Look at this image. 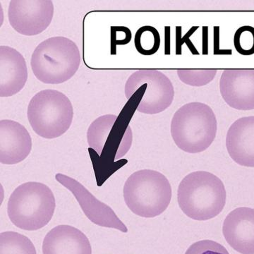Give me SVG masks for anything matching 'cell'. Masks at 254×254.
<instances>
[{"mask_svg":"<svg viewBox=\"0 0 254 254\" xmlns=\"http://www.w3.org/2000/svg\"><path fill=\"white\" fill-rule=\"evenodd\" d=\"M223 182L213 174L197 171L189 174L180 182L177 200L189 218L205 221L218 216L226 203Z\"/></svg>","mask_w":254,"mask_h":254,"instance_id":"obj_1","label":"cell"},{"mask_svg":"<svg viewBox=\"0 0 254 254\" xmlns=\"http://www.w3.org/2000/svg\"><path fill=\"white\" fill-rule=\"evenodd\" d=\"M218 123L213 110L199 102L184 105L174 114L171 135L180 149L188 153L205 151L215 140Z\"/></svg>","mask_w":254,"mask_h":254,"instance_id":"obj_2","label":"cell"},{"mask_svg":"<svg viewBox=\"0 0 254 254\" xmlns=\"http://www.w3.org/2000/svg\"><path fill=\"white\" fill-rule=\"evenodd\" d=\"M81 64L79 49L66 37L48 38L32 54L31 66L37 79L46 84H60L74 76Z\"/></svg>","mask_w":254,"mask_h":254,"instance_id":"obj_3","label":"cell"},{"mask_svg":"<svg viewBox=\"0 0 254 254\" xmlns=\"http://www.w3.org/2000/svg\"><path fill=\"white\" fill-rule=\"evenodd\" d=\"M55 207V195L49 187L40 182H26L10 195L8 216L18 228L36 231L49 223Z\"/></svg>","mask_w":254,"mask_h":254,"instance_id":"obj_4","label":"cell"},{"mask_svg":"<svg viewBox=\"0 0 254 254\" xmlns=\"http://www.w3.org/2000/svg\"><path fill=\"white\" fill-rule=\"evenodd\" d=\"M172 187L163 174L142 170L132 174L124 187V198L132 213L152 218L166 210L172 199Z\"/></svg>","mask_w":254,"mask_h":254,"instance_id":"obj_5","label":"cell"},{"mask_svg":"<svg viewBox=\"0 0 254 254\" xmlns=\"http://www.w3.org/2000/svg\"><path fill=\"white\" fill-rule=\"evenodd\" d=\"M28 122L38 136L53 139L63 136L72 124L73 109L68 97L56 90H43L31 98Z\"/></svg>","mask_w":254,"mask_h":254,"instance_id":"obj_6","label":"cell"},{"mask_svg":"<svg viewBox=\"0 0 254 254\" xmlns=\"http://www.w3.org/2000/svg\"><path fill=\"white\" fill-rule=\"evenodd\" d=\"M145 85L143 98L137 110L147 115H155L168 109L175 98V88L170 78L155 69L138 70L126 82L125 95L129 100L141 86Z\"/></svg>","mask_w":254,"mask_h":254,"instance_id":"obj_7","label":"cell"},{"mask_svg":"<svg viewBox=\"0 0 254 254\" xmlns=\"http://www.w3.org/2000/svg\"><path fill=\"white\" fill-rule=\"evenodd\" d=\"M53 16L51 0H11L8 8L10 25L23 36L41 34L50 26Z\"/></svg>","mask_w":254,"mask_h":254,"instance_id":"obj_8","label":"cell"},{"mask_svg":"<svg viewBox=\"0 0 254 254\" xmlns=\"http://www.w3.org/2000/svg\"><path fill=\"white\" fill-rule=\"evenodd\" d=\"M55 179L73 193L83 213L93 223L100 227L116 229L124 233L128 232L126 225L117 216L113 209L95 198L80 182L60 173L55 175Z\"/></svg>","mask_w":254,"mask_h":254,"instance_id":"obj_9","label":"cell"},{"mask_svg":"<svg viewBox=\"0 0 254 254\" xmlns=\"http://www.w3.org/2000/svg\"><path fill=\"white\" fill-rule=\"evenodd\" d=\"M220 91L230 108L245 111L254 110V68L224 70Z\"/></svg>","mask_w":254,"mask_h":254,"instance_id":"obj_10","label":"cell"},{"mask_svg":"<svg viewBox=\"0 0 254 254\" xmlns=\"http://www.w3.org/2000/svg\"><path fill=\"white\" fill-rule=\"evenodd\" d=\"M222 233L228 245L242 254H254V209L242 207L225 219Z\"/></svg>","mask_w":254,"mask_h":254,"instance_id":"obj_11","label":"cell"},{"mask_svg":"<svg viewBox=\"0 0 254 254\" xmlns=\"http://www.w3.org/2000/svg\"><path fill=\"white\" fill-rule=\"evenodd\" d=\"M32 150L29 132L21 124L10 120L0 121V163L15 165L27 158Z\"/></svg>","mask_w":254,"mask_h":254,"instance_id":"obj_12","label":"cell"},{"mask_svg":"<svg viewBox=\"0 0 254 254\" xmlns=\"http://www.w3.org/2000/svg\"><path fill=\"white\" fill-rule=\"evenodd\" d=\"M28 80V67L22 55L9 46H0V97L17 94Z\"/></svg>","mask_w":254,"mask_h":254,"instance_id":"obj_13","label":"cell"},{"mask_svg":"<svg viewBox=\"0 0 254 254\" xmlns=\"http://www.w3.org/2000/svg\"><path fill=\"white\" fill-rule=\"evenodd\" d=\"M226 147L235 163L254 168V116L244 117L232 124L227 131Z\"/></svg>","mask_w":254,"mask_h":254,"instance_id":"obj_14","label":"cell"},{"mask_svg":"<svg viewBox=\"0 0 254 254\" xmlns=\"http://www.w3.org/2000/svg\"><path fill=\"white\" fill-rule=\"evenodd\" d=\"M43 254H92L88 237L70 225H58L43 240Z\"/></svg>","mask_w":254,"mask_h":254,"instance_id":"obj_15","label":"cell"},{"mask_svg":"<svg viewBox=\"0 0 254 254\" xmlns=\"http://www.w3.org/2000/svg\"><path fill=\"white\" fill-rule=\"evenodd\" d=\"M118 117L114 115H105L95 120L88 127L87 140L90 148L102 156L109 136Z\"/></svg>","mask_w":254,"mask_h":254,"instance_id":"obj_16","label":"cell"},{"mask_svg":"<svg viewBox=\"0 0 254 254\" xmlns=\"http://www.w3.org/2000/svg\"><path fill=\"white\" fill-rule=\"evenodd\" d=\"M0 254H37L30 239L16 232L0 234Z\"/></svg>","mask_w":254,"mask_h":254,"instance_id":"obj_17","label":"cell"},{"mask_svg":"<svg viewBox=\"0 0 254 254\" xmlns=\"http://www.w3.org/2000/svg\"><path fill=\"white\" fill-rule=\"evenodd\" d=\"M160 33L153 26H142L135 34V48L138 53L145 56L155 54L160 48Z\"/></svg>","mask_w":254,"mask_h":254,"instance_id":"obj_18","label":"cell"},{"mask_svg":"<svg viewBox=\"0 0 254 254\" xmlns=\"http://www.w3.org/2000/svg\"><path fill=\"white\" fill-rule=\"evenodd\" d=\"M218 69L215 68H182L177 70L180 81L190 86L201 87L213 81Z\"/></svg>","mask_w":254,"mask_h":254,"instance_id":"obj_19","label":"cell"},{"mask_svg":"<svg viewBox=\"0 0 254 254\" xmlns=\"http://www.w3.org/2000/svg\"><path fill=\"white\" fill-rule=\"evenodd\" d=\"M234 46L237 53L245 56L254 54V28L243 26L239 28L234 36Z\"/></svg>","mask_w":254,"mask_h":254,"instance_id":"obj_20","label":"cell"},{"mask_svg":"<svg viewBox=\"0 0 254 254\" xmlns=\"http://www.w3.org/2000/svg\"><path fill=\"white\" fill-rule=\"evenodd\" d=\"M185 254H230L223 246L213 240H201L190 245Z\"/></svg>","mask_w":254,"mask_h":254,"instance_id":"obj_21","label":"cell"},{"mask_svg":"<svg viewBox=\"0 0 254 254\" xmlns=\"http://www.w3.org/2000/svg\"><path fill=\"white\" fill-rule=\"evenodd\" d=\"M131 37L129 28L125 26H111V55L117 54V46L128 44Z\"/></svg>","mask_w":254,"mask_h":254,"instance_id":"obj_22","label":"cell"},{"mask_svg":"<svg viewBox=\"0 0 254 254\" xmlns=\"http://www.w3.org/2000/svg\"><path fill=\"white\" fill-rule=\"evenodd\" d=\"M198 26H193L189 30L186 34L183 37L182 36V26H177L176 27V55H182V47L184 44H187L190 53L193 55H199V53L197 51L196 48L193 46V43L190 41V37L193 34V33L197 29Z\"/></svg>","mask_w":254,"mask_h":254,"instance_id":"obj_23","label":"cell"},{"mask_svg":"<svg viewBox=\"0 0 254 254\" xmlns=\"http://www.w3.org/2000/svg\"><path fill=\"white\" fill-rule=\"evenodd\" d=\"M214 42L213 54L216 55H232V50H222L220 48V27L215 26L213 28Z\"/></svg>","mask_w":254,"mask_h":254,"instance_id":"obj_24","label":"cell"},{"mask_svg":"<svg viewBox=\"0 0 254 254\" xmlns=\"http://www.w3.org/2000/svg\"><path fill=\"white\" fill-rule=\"evenodd\" d=\"M208 27L203 26V54L208 55Z\"/></svg>","mask_w":254,"mask_h":254,"instance_id":"obj_25","label":"cell"},{"mask_svg":"<svg viewBox=\"0 0 254 254\" xmlns=\"http://www.w3.org/2000/svg\"><path fill=\"white\" fill-rule=\"evenodd\" d=\"M165 55L170 54V27H165Z\"/></svg>","mask_w":254,"mask_h":254,"instance_id":"obj_26","label":"cell"}]
</instances>
